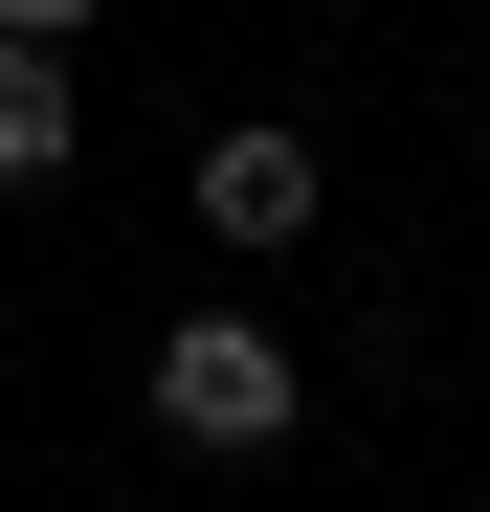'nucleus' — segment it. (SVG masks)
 <instances>
[{"label":"nucleus","mask_w":490,"mask_h":512,"mask_svg":"<svg viewBox=\"0 0 490 512\" xmlns=\"http://www.w3.org/2000/svg\"><path fill=\"white\" fill-rule=\"evenodd\" d=\"M0 179H67V45H0Z\"/></svg>","instance_id":"7ed1b4c3"},{"label":"nucleus","mask_w":490,"mask_h":512,"mask_svg":"<svg viewBox=\"0 0 490 512\" xmlns=\"http://www.w3.org/2000/svg\"><path fill=\"white\" fill-rule=\"evenodd\" d=\"M179 201H201V245H290V223H312V134H268V112H223V134L179 156Z\"/></svg>","instance_id":"f03ea898"},{"label":"nucleus","mask_w":490,"mask_h":512,"mask_svg":"<svg viewBox=\"0 0 490 512\" xmlns=\"http://www.w3.org/2000/svg\"><path fill=\"white\" fill-rule=\"evenodd\" d=\"M0 45H90V0H0Z\"/></svg>","instance_id":"20e7f679"},{"label":"nucleus","mask_w":490,"mask_h":512,"mask_svg":"<svg viewBox=\"0 0 490 512\" xmlns=\"http://www.w3.org/2000/svg\"><path fill=\"white\" fill-rule=\"evenodd\" d=\"M290 334L268 312H179V334H156V423H179V446H290Z\"/></svg>","instance_id":"f257e3e1"}]
</instances>
